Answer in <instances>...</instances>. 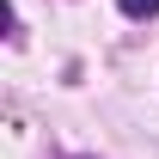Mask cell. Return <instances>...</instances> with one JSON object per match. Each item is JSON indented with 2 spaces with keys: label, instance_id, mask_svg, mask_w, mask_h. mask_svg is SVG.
Returning <instances> with one entry per match:
<instances>
[{
  "label": "cell",
  "instance_id": "1",
  "mask_svg": "<svg viewBox=\"0 0 159 159\" xmlns=\"http://www.w3.org/2000/svg\"><path fill=\"white\" fill-rule=\"evenodd\" d=\"M116 6L129 12V19H153V12H159V0H116Z\"/></svg>",
  "mask_w": 159,
  "mask_h": 159
}]
</instances>
